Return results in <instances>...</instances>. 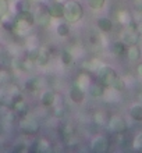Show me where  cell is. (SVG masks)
<instances>
[{
    "instance_id": "cell-1",
    "label": "cell",
    "mask_w": 142,
    "mask_h": 153,
    "mask_svg": "<svg viewBox=\"0 0 142 153\" xmlns=\"http://www.w3.org/2000/svg\"><path fill=\"white\" fill-rule=\"evenodd\" d=\"M64 21H67L70 25L77 24L84 18V8L82 4L75 1V0H67L64 3V14H63Z\"/></svg>"
},
{
    "instance_id": "cell-2",
    "label": "cell",
    "mask_w": 142,
    "mask_h": 153,
    "mask_svg": "<svg viewBox=\"0 0 142 153\" xmlns=\"http://www.w3.org/2000/svg\"><path fill=\"white\" fill-rule=\"evenodd\" d=\"M22 97L21 89L13 84H4L0 89V105L3 106H13V103Z\"/></svg>"
},
{
    "instance_id": "cell-3",
    "label": "cell",
    "mask_w": 142,
    "mask_h": 153,
    "mask_svg": "<svg viewBox=\"0 0 142 153\" xmlns=\"http://www.w3.org/2000/svg\"><path fill=\"white\" fill-rule=\"evenodd\" d=\"M141 35L137 31V22H131V24L126 25V28L121 32V42L126 46H131V45H138Z\"/></svg>"
},
{
    "instance_id": "cell-4",
    "label": "cell",
    "mask_w": 142,
    "mask_h": 153,
    "mask_svg": "<svg viewBox=\"0 0 142 153\" xmlns=\"http://www.w3.org/2000/svg\"><path fill=\"white\" fill-rule=\"evenodd\" d=\"M20 129L24 134H27V135H33V134L39 132V129H41V123H39L33 116H31V114L28 113L27 116L21 117Z\"/></svg>"
},
{
    "instance_id": "cell-5",
    "label": "cell",
    "mask_w": 142,
    "mask_h": 153,
    "mask_svg": "<svg viewBox=\"0 0 142 153\" xmlns=\"http://www.w3.org/2000/svg\"><path fill=\"white\" fill-rule=\"evenodd\" d=\"M96 75H97V81L103 86H106V88H110V85L113 84V81L118 76L116 70L112 68L110 65H105V64L96 71Z\"/></svg>"
},
{
    "instance_id": "cell-6",
    "label": "cell",
    "mask_w": 142,
    "mask_h": 153,
    "mask_svg": "<svg viewBox=\"0 0 142 153\" xmlns=\"http://www.w3.org/2000/svg\"><path fill=\"white\" fill-rule=\"evenodd\" d=\"M33 17H35V24L45 28V27H49L50 22H52V16L49 13L48 6H45V3H41L38 6V8L33 13Z\"/></svg>"
},
{
    "instance_id": "cell-7",
    "label": "cell",
    "mask_w": 142,
    "mask_h": 153,
    "mask_svg": "<svg viewBox=\"0 0 142 153\" xmlns=\"http://www.w3.org/2000/svg\"><path fill=\"white\" fill-rule=\"evenodd\" d=\"M107 127L113 134H124L128 128V124L121 116L116 114V116H112L107 120Z\"/></svg>"
},
{
    "instance_id": "cell-8",
    "label": "cell",
    "mask_w": 142,
    "mask_h": 153,
    "mask_svg": "<svg viewBox=\"0 0 142 153\" xmlns=\"http://www.w3.org/2000/svg\"><path fill=\"white\" fill-rule=\"evenodd\" d=\"M110 148L109 138L105 135H97L91 142V150L95 153H106Z\"/></svg>"
},
{
    "instance_id": "cell-9",
    "label": "cell",
    "mask_w": 142,
    "mask_h": 153,
    "mask_svg": "<svg viewBox=\"0 0 142 153\" xmlns=\"http://www.w3.org/2000/svg\"><path fill=\"white\" fill-rule=\"evenodd\" d=\"M32 27H33L32 24L25 22V21H22V20H17L16 18V22H14V25H13L11 31L16 33V35H18V36L25 38V36H28V35H31Z\"/></svg>"
},
{
    "instance_id": "cell-10",
    "label": "cell",
    "mask_w": 142,
    "mask_h": 153,
    "mask_svg": "<svg viewBox=\"0 0 142 153\" xmlns=\"http://www.w3.org/2000/svg\"><path fill=\"white\" fill-rule=\"evenodd\" d=\"M85 91H82L80 86H78L77 84H74L71 88H70V92H68V96L70 99L74 102V103H77V105H80V103H82L84 102V99H85Z\"/></svg>"
},
{
    "instance_id": "cell-11",
    "label": "cell",
    "mask_w": 142,
    "mask_h": 153,
    "mask_svg": "<svg viewBox=\"0 0 142 153\" xmlns=\"http://www.w3.org/2000/svg\"><path fill=\"white\" fill-rule=\"evenodd\" d=\"M49 13L52 18H63V14H64V3H60V1H52V3L48 6Z\"/></svg>"
},
{
    "instance_id": "cell-12",
    "label": "cell",
    "mask_w": 142,
    "mask_h": 153,
    "mask_svg": "<svg viewBox=\"0 0 142 153\" xmlns=\"http://www.w3.org/2000/svg\"><path fill=\"white\" fill-rule=\"evenodd\" d=\"M56 93L53 92L52 89H46L43 91L41 95V103L42 106H45V107H52L54 105V102H56Z\"/></svg>"
},
{
    "instance_id": "cell-13",
    "label": "cell",
    "mask_w": 142,
    "mask_h": 153,
    "mask_svg": "<svg viewBox=\"0 0 142 153\" xmlns=\"http://www.w3.org/2000/svg\"><path fill=\"white\" fill-rule=\"evenodd\" d=\"M42 88V79L39 76H31L25 81L24 84V89L28 92H36L38 89Z\"/></svg>"
},
{
    "instance_id": "cell-14",
    "label": "cell",
    "mask_w": 142,
    "mask_h": 153,
    "mask_svg": "<svg viewBox=\"0 0 142 153\" xmlns=\"http://www.w3.org/2000/svg\"><path fill=\"white\" fill-rule=\"evenodd\" d=\"M11 107L14 109V111H16L20 117H24L29 113V107H28V105H27V102H25L22 97H20L18 100L14 102Z\"/></svg>"
},
{
    "instance_id": "cell-15",
    "label": "cell",
    "mask_w": 142,
    "mask_h": 153,
    "mask_svg": "<svg viewBox=\"0 0 142 153\" xmlns=\"http://www.w3.org/2000/svg\"><path fill=\"white\" fill-rule=\"evenodd\" d=\"M96 27L100 32L107 33L113 29V21L110 20V18H107V17H100L96 21Z\"/></svg>"
},
{
    "instance_id": "cell-16",
    "label": "cell",
    "mask_w": 142,
    "mask_h": 153,
    "mask_svg": "<svg viewBox=\"0 0 142 153\" xmlns=\"http://www.w3.org/2000/svg\"><path fill=\"white\" fill-rule=\"evenodd\" d=\"M127 59L132 63L135 61H138L141 59V48H139L138 45H131V46H127Z\"/></svg>"
},
{
    "instance_id": "cell-17",
    "label": "cell",
    "mask_w": 142,
    "mask_h": 153,
    "mask_svg": "<svg viewBox=\"0 0 142 153\" xmlns=\"http://www.w3.org/2000/svg\"><path fill=\"white\" fill-rule=\"evenodd\" d=\"M49 61H50V52H49L46 48H41L35 63H36L39 67H46V65L49 64Z\"/></svg>"
},
{
    "instance_id": "cell-18",
    "label": "cell",
    "mask_w": 142,
    "mask_h": 153,
    "mask_svg": "<svg viewBox=\"0 0 142 153\" xmlns=\"http://www.w3.org/2000/svg\"><path fill=\"white\" fill-rule=\"evenodd\" d=\"M75 84L80 86V88L82 89V91H85V92H88V89H89V86L92 85V78L89 76V74H81V75H78L77 81H75Z\"/></svg>"
},
{
    "instance_id": "cell-19",
    "label": "cell",
    "mask_w": 142,
    "mask_h": 153,
    "mask_svg": "<svg viewBox=\"0 0 142 153\" xmlns=\"http://www.w3.org/2000/svg\"><path fill=\"white\" fill-rule=\"evenodd\" d=\"M105 91H106V86H103L100 82H97V84L91 85L89 89H88V93L92 97H102L105 95Z\"/></svg>"
},
{
    "instance_id": "cell-20",
    "label": "cell",
    "mask_w": 142,
    "mask_h": 153,
    "mask_svg": "<svg viewBox=\"0 0 142 153\" xmlns=\"http://www.w3.org/2000/svg\"><path fill=\"white\" fill-rule=\"evenodd\" d=\"M130 117L137 123H142V105L141 103H137V105H132L130 109Z\"/></svg>"
},
{
    "instance_id": "cell-21",
    "label": "cell",
    "mask_w": 142,
    "mask_h": 153,
    "mask_svg": "<svg viewBox=\"0 0 142 153\" xmlns=\"http://www.w3.org/2000/svg\"><path fill=\"white\" fill-rule=\"evenodd\" d=\"M117 20L120 24L126 27V25L132 22V16H131V13L128 11V10H120V11L117 13Z\"/></svg>"
},
{
    "instance_id": "cell-22",
    "label": "cell",
    "mask_w": 142,
    "mask_h": 153,
    "mask_svg": "<svg viewBox=\"0 0 142 153\" xmlns=\"http://www.w3.org/2000/svg\"><path fill=\"white\" fill-rule=\"evenodd\" d=\"M56 33L60 38H67L70 35V24L67 21L59 22V24L56 25Z\"/></svg>"
},
{
    "instance_id": "cell-23",
    "label": "cell",
    "mask_w": 142,
    "mask_h": 153,
    "mask_svg": "<svg viewBox=\"0 0 142 153\" xmlns=\"http://www.w3.org/2000/svg\"><path fill=\"white\" fill-rule=\"evenodd\" d=\"M110 52L113 53L114 56H123V54H126V52H127V46L123 43L121 40H120V42H114V43L110 46Z\"/></svg>"
},
{
    "instance_id": "cell-24",
    "label": "cell",
    "mask_w": 142,
    "mask_h": 153,
    "mask_svg": "<svg viewBox=\"0 0 142 153\" xmlns=\"http://www.w3.org/2000/svg\"><path fill=\"white\" fill-rule=\"evenodd\" d=\"M14 8H16V13L24 11V10H31L32 3H31V0H17L16 4H14Z\"/></svg>"
},
{
    "instance_id": "cell-25",
    "label": "cell",
    "mask_w": 142,
    "mask_h": 153,
    "mask_svg": "<svg viewBox=\"0 0 142 153\" xmlns=\"http://www.w3.org/2000/svg\"><path fill=\"white\" fill-rule=\"evenodd\" d=\"M126 86H127L126 81L123 79L121 76H117V78H116V79L113 81V84L110 85V88L114 89L116 92H123V91L126 89Z\"/></svg>"
},
{
    "instance_id": "cell-26",
    "label": "cell",
    "mask_w": 142,
    "mask_h": 153,
    "mask_svg": "<svg viewBox=\"0 0 142 153\" xmlns=\"http://www.w3.org/2000/svg\"><path fill=\"white\" fill-rule=\"evenodd\" d=\"M52 150V146H50V142L48 139H41L38 141L36 143V152L38 153H46V152H50Z\"/></svg>"
},
{
    "instance_id": "cell-27",
    "label": "cell",
    "mask_w": 142,
    "mask_h": 153,
    "mask_svg": "<svg viewBox=\"0 0 142 153\" xmlns=\"http://www.w3.org/2000/svg\"><path fill=\"white\" fill-rule=\"evenodd\" d=\"M60 59H61V63L64 65H71L74 63V56L70 50H63L60 54Z\"/></svg>"
},
{
    "instance_id": "cell-28",
    "label": "cell",
    "mask_w": 142,
    "mask_h": 153,
    "mask_svg": "<svg viewBox=\"0 0 142 153\" xmlns=\"http://www.w3.org/2000/svg\"><path fill=\"white\" fill-rule=\"evenodd\" d=\"M13 152L16 153H25L28 152V145L25 142H17L16 145L13 146Z\"/></svg>"
},
{
    "instance_id": "cell-29",
    "label": "cell",
    "mask_w": 142,
    "mask_h": 153,
    "mask_svg": "<svg viewBox=\"0 0 142 153\" xmlns=\"http://www.w3.org/2000/svg\"><path fill=\"white\" fill-rule=\"evenodd\" d=\"M88 4H89V7L94 8V10H100L106 4V0H88Z\"/></svg>"
},
{
    "instance_id": "cell-30",
    "label": "cell",
    "mask_w": 142,
    "mask_h": 153,
    "mask_svg": "<svg viewBox=\"0 0 142 153\" xmlns=\"http://www.w3.org/2000/svg\"><path fill=\"white\" fill-rule=\"evenodd\" d=\"M88 64H89V65H88V68H89L91 71H95V73H96L97 70H99L102 65H103V63H102L99 59H92V60H91Z\"/></svg>"
},
{
    "instance_id": "cell-31",
    "label": "cell",
    "mask_w": 142,
    "mask_h": 153,
    "mask_svg": "<svg viewBox=\"0 0 142 153\" xmlns=\"http://www.w3.org/2000/svg\"><path fill=\"white\" fill-rule=\"evenodd\" d=\"M10 11V4H8V0H0V18L6 14V13Z\"/></svg>"
},
{
    "instance_id": "cell-32",
    "label": "cell",
    "mask_w": 142,
    "mask_h": 153,
    "mask_svg": "<svg viewBox=\"0 0 142 153\" xmlns=\"http://www.w3.org/2000/svg\"><path fill=\"white\" fill-rule=\"evenodd\" d=\"M132 146H134L135 150H139V152H142V132H139L138 135L134 138Z\"/></svg>"
},
{
    "instance_id": "cell-33",
    "label": "cell",
    "mask_w": 142,
    "mask_h": 153,
    "mask_svg": "<svg viewBox=\"0 0 142 153\" xmlns=\"http://www.w3.org/2000/svg\"><path fill=\"white\" fill-rule=\"evenodd\" d=\"M94 123L96 125H105L106 124V117L103 113H96L94 116Z\"/></svg>"
},
{
    "instance_id": "cell-34",
    "label": "cell",
    "mask_w": 142,
    "mask_h": 153,
    "mask_svg": "<svg viewBox=\"0 0 142 153\" xmlns=\"http://www.w3.org/2000/svg\"><path fill=\"white\" fill-rule=\"evenodd\" d=\"M39 49L41 48H38V46H35V48H31L28 50V59H31V60H36V57H38V54H39Z\"/></svg>"
},
{
    "instance_id": "cell-35",
    "label": "cell",
    "mask_w": 142,
    "mask_h": 153,
    "mask_svg": "<svg viewBox=\"0 0 142 153\" xmlns=\"http://www.w3.org/2000/svg\"><path fill=\"white\" fill-rule=\"evenodd\" d=\"M8 81H10V74L7 71H3V70H0V84H7Z\"/></svg>"
},
{
    "instance_id": "cell-36",
    "label": "cell",
    "mask_w": 142,
    "mask_h": 153,
    "mask_svg": "<svg viewBox=\"0 0 142 153\" xmlns=\"http://www.w3.org/2000/svg\"><path fill=\"white\" fill-rule=\"evenodd\" d=\"M137 31L139 32V35L142 36V21H139V22H137Z\"/></svg>"
},
{
    "instance_id": "cell-37",
    "label": "cell",
    "mask_w": 142,
    "mask_h": 153,
    "mask_svg": "<svg viewBox=\"0 0 142 153\" xmlns=\"http://www.w3.org/2000/svg\"><path fill=\"white\" fill-rule=\"evenodd\" d=\"M137 74H138V75L142 78V63L137 65Z\"/></svg>"
},
{
    "instance_id": "cell-38",
    "label": "cell",
    "mask_w": 142,
    "mask_h": 153,
    "mask_svg": "<svg viewBox=\"0 0 142 153\" xmlns=\"http://www.w3.org/2000/svg\"><path fill=\"white\" fill-rule=\"evenodd\" d=\"M38 1H39V3H48L49 0H38Z\"/></svg>"
},
{
    "instance_id": "cell-39",
    "label": "cell",
    "mask_w": 142,
    "mask_h": 153,
    "mask_svg": "<svg viewBox=\"0 0 142 153\" xmlns=\"http://www.w3.org/2000/svg\"><path fill=\"white\" fill-rule=\"evenodd\" d=\"M56 1H60V3H65L67 0H56Z\"/></svg>"
},
{
    "instance_id": "cell-40",
    "label": "cell",
    "mask_w": 142,
    "mask_h": 153,
    "mask_svg": "<svg viewBox=\"0 0 142 153\" xmlns=\"http://www.w3.org/2000/svg\"><path fill=\"white\" fill-rule=\"evenodd\" d=\"M0 54H1V46H0Z\"/></svg>"
},
{
    "instance_id": "cell-41",
    "label": "cell",
    "mask_w": 142,
    "mask_h": 153,
    "mask_svg": "<svg viewBox=\"0 0 142 153\" xmlns=\"http://www.w3.org/2000/svg\"><path fill=\"white\" fill-rule=\"evenodd\" d=\"M126 1H132V0H126Z\"/></svg>"
}]
</instances>
